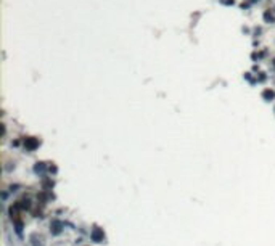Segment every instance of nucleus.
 Here are the masks:
<instances>
[{
  "instance_id": "f257e3e1",
  "label": "nucleus",
  "mask_w": 275,
  "mask_h": 246,
  "mask_svg": "<svg viewBox=\"0 0 275 246\" xmlns=\"http://www.w3.org/2000/svg\"><path fill=\"white\" fill-rule=\"evenodd\" d=\"M90 237H92V240H93L95 243H102L103 240H105V233H103L102 228L95 227L93 230H92V233H90Z\"/></svg>"
},
{
  "instance_id": "f03ea898",
  "label": "nucleus",
  "mask_w": 275,
  "mask_h": 246,
  "mask_svg": "<svg viewBox=\"0 0 275 246\" xmlns=\"http://www.w3.org/2000/svg\"><path fill=\"white\" fill-rule=\"evenodd\" d=\"M24 147L29 150V151H32V150H36L37 147H39V140L37 138H32V137H29V138H26V142H24Z\"/></svg>"
},
{
  "instance_id": "7ed1b4c3",
  "label": "nucleus",
  "mask_w": 275,
  "mask_h": 246,
  "mask_svg": "<svg viewBox=\"0 0 275 246\" xmlns=\"http://www.w3.org/2000/svg\"><path fill=\"white\" fill-rule=\"evenodd\" d=\"M61 227H63V223H61L60 220H53V222H52V233H53V235L61 233Z\"/></svg>"
},
{
  "instance_id": "20e7f679",
  "label": "nucleus",
  "mask_w": 275,
  "mask_h": 246,
  "mask_svg": "<svg viewBox=\"0 0 275 246\" xmlns=\"http://www.w3.org/2000/svg\"><path fill=\"white\" fill-rule=\"evenodd\" d=\"M262 97L267 98V100H272V98H273V92H272V90H264Z\"/></svg>"
},
{
  "instance_id": "39448f33",
  "label": "nucleus",
  "mask_w": 275,
  "mask_h": 246,
  "mask_svg": "<svg viewBox=\"0 0 275 246\" xmlns=\"http://www.w3.org/2000/svg\"><path fill=\"white\" fill-rule=\"evenodd\" d=\"M34 169H36V172H44V169H45V167H44V163H37Z\"/></svg>"
}]
</instances>
